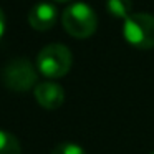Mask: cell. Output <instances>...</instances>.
Masks as SVG:
<instances>
[{"label":"cell","mask_w":154,"mask_h":154,"mask_svg":"<svg viewBox=\"0 0 154 154\" xmlns=\"http://www.w3.org/2000/svg\"><path fill=\"white\" fill-rule=\"evenodd\" d=\"M151 154H154V151H152V152H151Z\"/></svg>","instance_id":"12"},{"label":"cell","mask_w":154,"mask_h":154,"mask_svg":"<svg viewBox=\"0 0 154 154\" xmlns=\"http://www.w3.org/2000/svg\"><path fill=\"white\" fill-rule=\"evenodd\" d=\"M5 25H7V22H5V14H4V10L0 8V38L5 33Z\"/></svg>","instance_id":"10"},{"label":"cell","mask_w":154,"mask_h":154,"mask_svg":"<svg viewBox=\"0 0 154 154\" xmlns=\"http://www.w3.org/2000/svg\"><path fill=\"white\" fill-rule=\"evenodd\" d=\"M51 154H86V152H85L83 147L75 143H61L58 146H55Z\"/></svg>","instance_id":"9"},{"label":"cell","mask_w":154,"mask_h":154,"mask_svg":"<svg viewBox=\"0 0 154 154\" xmlns=\"http://www.w3.org/2000/svg\"><path fill=\"white\" fill-rule=\"evenodd\" d=\"M0 154H20L18 139L4 129H0Z\"/></svg>","instance_id":"8"},{"label":"cell","mask_w":154,"mask_h":154,"mask_svg":"<svg viewBox=\"0 0 154 154\" xmlns=\"http://www.w3.org/2000/svg\"><path fill=\"white\" fill-rule=\"evenodd\" d=\"M73 57L70 48L61 43H51L42 48L37 57V68L47 78H61L70 71Z\"/></svg>","instance_id":"2"},{"label":"cell","mask_w":154,"mask_h":154,"mask_svg":"<svg viewBox=\"0 0 154 154\" xmlns=\"http://www.w3.org/2000/svg\"><path fill=\"white\" fill-rule=\"evenodd\" d=\"M2 81L8 90L23 93L37 83V70L27 58H15L2 70Z\"/></svg>","instance_id":"4"},{"label":"cell","mask_w":154,"mask_h":154,"mask_svg":"<svg viewBox=\"0 0 154 154\" xmlns=\"http://www.w3.org/2000/svg\"><path fill=\"white\" fill-rule=\"evenodd\" d=\"M57 2H61V4H65V2H71V0H57Z\"/></svg>","instance_id":"11"},{"label":"cell","mask_w":154,"mask_h":154,"mask_svg":"<svg viewBox=\"0 0 154 154\" xmlns=\"http://www.w3.org/2000/svg\"><path fill=\"white\" fill-rule=\"evenodd\" d=\"M35 100L45 109H58L65 101V90L55 81H42L35 86Z\"/></svg>","instance_id":"5"},{"label":"cell","mask_w":154,"mask_h":154,"mask_svg":"<svg viewBox=\"0 0 154 154\" xmlns=\"http://www.w3.org/2000/svg\"><path fill=\"white\" fill-rule=\"evenodd\" d=\"M123 37L131 47L137 50L154 48V17L151 14H131L124 18Z\"/></svg>","instance_id":"3"},{"label":"cell","mask_w":154,"mask_h":154,"mask_svg":"<svg viewBox=\"0 0 154 154\" xmlns=\"http://www.w3.org/2000/svg\"><path fill=\"white\" fill-rule=\"evenodd\" d=\"M57 17H58V12L55 8V5L48 4V2H42V4H37L28 12V23L33 30L47 32L55 25Z\"/></svg>","instance_id":"6"},{"label":"cell","mask_w":154,"mask_h":154,"mask_svg":"<svg viewBox=\"0 0 154 154\" xmlns=\"http://www.w3.org/2000/svg\"><path fill=\"white\" fill-rule=\"evenodd\" d=\"M61 23L68 35L75 38H88L96 32L98 18L90 5L76 2V4H71L68 8H65Z\"/></svg>","instance_id":"1"},{"label":"cell","mask_w":154,"mask_h":154,"mask_svg":"<svg viewBox=\"0 0 154 154\" xmlns=\"http://www.w3.org/2000/svg\"><path fill=\"white\" fill-rule=\"evenodd\" d=\"M106 10L116 18H128L133 12L131 0H106Z\"/></svg>","instance_id":"7"}]
</instances>
